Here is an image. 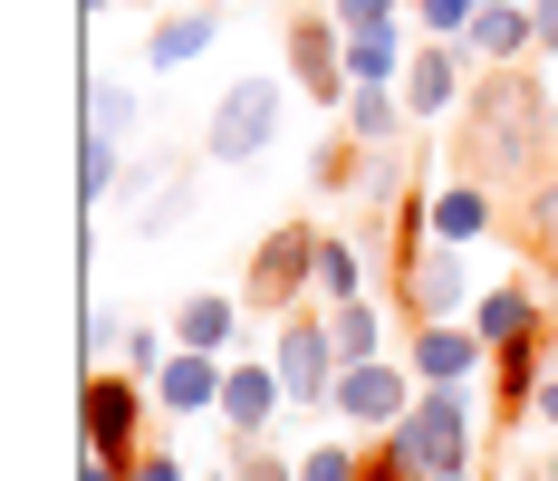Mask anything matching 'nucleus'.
<instances>
[{
	"label": "nucleus",
	"instance_id": "2eb2a0df",
	"mask_svg": "<svg viewBox=\"0 0 558 481\" xmlns=\"http://www.w3.org/2000/svg\"><path fill=\"white\" fill-rule=\"evenodd\" d=\"M222 375H231V357H213V347H173L165 366L145 375L155 385V414H222Z\"/></svg>",
	"mask_w": 558,
	"mask_h": 481
},
{
	"label": "nucleus",
	"instance_id": "423d86ee",
	"mask_svg": "<svg viewBox=\"0 0 558 481\" xmlns=\"http://www.w3.org/2000/svg\"><path fill=\"white\" fill-rule=\"evenodd\" d=\"M145 414H155V385L145 375H87L77 385V453H97V462H135L145 453Z\"/></svg>",
	"mask_w": 558,
	"mask_h": 481
},
{
	"label": "nucleus",
	"instance_id": "f8f14e48",
	"mask_svg": "<svg viewBox=\"0 0 558 481\" xmlns=\"http://www.w3.org/2000/svg\"><path fill=\"white\" fill-rule=\"evenodd\" d=\"M251 309L241 299H222V289H183L173 299V347H213V357H270V327L251 337Z\"/></svg>",
	"mask_w": 558,
	"mask_h": 481
},
{
	"label": "nucleus",
	"instance_id": "393cba45",
	"mask_svg": "<svg viewBox=\"0 0 558 481\" xmlns=\"http://www.w3.org/2000/svg\"><path fill=\"white\" fill-rule=\"evenodd\" d=\"M337 299H366V251L318 221V309H337Z\"/></svg>",
	"mask_w": 558,
	"mask_h": 481
},
{
	"label": "nucleus",
	"instance_id": "cd10ccee",
	"mask_svg": "<svg viewBox=\"0 0 558 481\" xmlns=\"http://www.w3.org/2000/svg\"><path fill=\"white\" fill-rule=\"evenodd\" d=\"M299 481H366V443L337 433V443H318V453H299Z\"/></svg>",
	"mask_w": 558,
	"mask_h": 481
},
{
	"label": "nucleus",
	"instance_id": "e433bc0d",
	"mask_svg": "<svg viewBox=\"0 0 558 481\" xmlns=\"http://www.w3.org/2000/svg\"><path fill=\"white\" fill-rule=\"evenodd\" d=\"M125 472H135V462H97V453L77 462V481H125Z\"/></svg>",
	"mask_w": 558,
	"mask_h": 481
},
{
	"label": "nucleus",
	"instance_id": "0eeeda50",
	"mask_svg": "<svg viewBox=\"0 0 558 481\" xmlns=\"http://www.w3.org/2000/svg\"><path fill=\"white\" fill-rule=\"evenodd\" d=\"M279 68H289V87L299 97H318V107H347V29H337V10L318 0H299V10H279Z\"/></svg>",
	"mask_w": 558,
	"mask_h": 481
},
{
	"label": "nucleus",
	"instance_id": "7c9ffc66",
	"mask_svg": "<svg viewBox=\"0 0 558 481\" xmlns=\"http://www.w3.org/2000/svg\"><path fill=\"white\" fill-rule=\"evenodd\" d=\"M472 20H482V0H414V29L424 39H462Z\"/></svg>",
	"mask_w": 558,
	"mask_h": 481
},
{
	"label": "nucleus",
	"instance_id": "aec40b11",
	"mask_svg": "<svg viewBox=\"0 0 558 481\" xmlns=\"http://www.w3.org/2000/svg\"><path fill=\"white\" fill-rule=\"evenodd\" d=\"M193 193H203V173H193V164L173 155L165 173H155V183H145V203H135V231H145V241H165V231H183V213H193Z\"/></svg>",
	"mask_w": 558,
	"mask_h": 481
},
{
	"label": "nucleus",
	"instance_id": "ea45409f",
	"mask_svg": "<svg viewBox=\"0 0 558 481\" xmlns=\"http://www.w3.org/2000/svg\"><path fill=\"white\" fill-rule=\"evenodd\" d=\"M549 145H558V97H549Z\"/></svg>",
	"mask_w": 558,
	"mask_h": 481
},
{
	"label": "nucleus",
	"instance_id": "c85d7f7f",
	"mask_svg": "<svg viewBox=\"0 0 558 481\" xmlns=\"http://www.w3.org/2000/svg\"><path fill=\"white\" fill-rule=\"evenodd\" d=\"M337 29L347 39H366V29H414V0H328Z\"/></svg>",
	"mask_w": 558,
	"mask_h": 481
},
{
	"label": "nucleus",
	"instance_id": "1a4fd4ad",
	"mask_svg": "<svg viewBox=\"0 0 558 481\" xmlns=\"http://www.w3.org/2000/svg\"><path fill=\"white\" fill-rule=\"evenodd\" d=\"M414 395H424V385H414L404 347H395V357H366V366L337 375V405H328V414H337L347 433H366V443H376V433H395L404 414H414Z\"/></svg>",
	"mask_w": 558,
	"mask_h": 481
},
{
	"label": "nucleus",
	"instance_id": "c756f323",
	"mask_svg": "<svg viewBox=\"0 0 558 481\" xmlns=\"http://www.w3.org/2000/svg\"><path fill=\"white\" fill-rule=\"evenodd\" d=\"M222 462L231 481H299V453H279V443H231Z\"/></svg>",
	"mask_w": 558,
	"mask_h": 481
},
{
	"label": "nucleus",
	"instance_id": "9d476101",
	"mask_svg": "<svg viewBox=\"0 0 558 481\" xmlns=\"http://www.w3.org/2000/svg\"><path fill=\"white\" fill-rule=\"evenodd\" d=\"M472 49L462 39H424L414 29V58H404V107H414V125H444V116H462V97H472Z\"/></svg>",
	"mask_w": 558,
	"mask_h": 481
},
{
	"label": "nucleus",
	"instance_id": "dca6fc26",
	"mask_svg": "<svg viewBox=\"0 0 558 481\" xmlns=\"http://www.w3.org/2000/svg\"><path fill=\"white\" fill-rule=\"evenodd\" d=\"M462 49H472V68H539V20L520 0H482V20L462 29Z\"/></svg>",
	"mask_w": 558,
	"mask_h": 481
},
{
	"label": "nucleus",
	"instance_id": "9b49d317",
	"mask_svg": "<svg viewBox=\"0 0 558 481\" xmlns=\"http://www.w3.org/2000/svg\"><path fill=\"white\" fill-rule=\"evenodd\" d=\"M404 366H414V385H492V347L472 318H424L404 327Z\"/></svg>",
	"mask_w": 558,
	"mask_h": 481
},
{
	"label": "nucleus",
	"instance_id": "ddd939ff",
	"mask_svg": "<svg viewBox=\"0 0 558 481\" xmlns=\"http://www.w3.org/2000/svg\"><path fill=\"white\" fill-rule=\"evenodd\" d=\"M279 414H289L279 366H270V357H231V375H222V433H231V443H270Z\"/></svg>",
	"mask_w": 558,
	"mask_h": 481
},
{
	"label": "nucleus",
	"instance_id": "5701e85b",
	"mask_svg": "<svg viewBox=\"0 0 558 481\" xmlns=\"http://www.w3.org/2000/svg\"><path fill=\"white\" fill-rule=\"evenodd\" d=\"M328 327H337V357H347V366H366V357H395V327H386V309H376V299H337Z\"/></svg>",
	"mask_w": 558,
	"mask_h": 481
},
{
	"label": "nucleus",
	"instance_id": "7ed1b4c3",
	"mask_svg": "<svg viewBox=\"0 0 558 481\" xmlns=\"http://www.w3.org/2000/svg\"><path fill=\"white\" fill-rule=\"evenodd\" d=\"M279 116H289V77L270 68H251V77H231L213 116H203V164H222V173H251V164L279 145Z\"/></svg>",
	"mask_w": 558,
	"mask_h": 481
},
{
	"label": "nucleus",
	"instance_id": "c9c22d12",
	"mask_svg": "<svg viewBox=\"0 0 558 481\" xmlns=\"http://www.w3.org/2000/svg\"><path fill=\"white\" fill-rule=\"evenodd\" d=\"M530 20H539V58H558V0H530Z\"/></svg>",
	"mask_w": 558,
	"mask_h": 481
},
{
	"label": "nucleus",
	"instance_id": "473e14b6",
	"mask_svg": "<svg viewBox=\"0 0 558 481\" xmlns=\"http://www.w3.org/2000/svg\"><path fill=\"white\" fill-rule=\"evenodd\" d=\"M107 357H125V318L97 299V309H87V366H107Z\"/></svg>",
	"mask_w": 558,
	"mask_h": 481
},
{
	"label": "nucleus",
	"instance_id": "bb28decb",
	"mask_svg": "<svg viewBox=\"0 0 558 481\" xmlns=\"http://www.w3.org/2000/svg\"><path fill=\"white\" fill-rule=\"evenodd\" d=\"M87 135H116V145H135V87H116V77H87Z\"/></svg>",
	"mask_w": 558,
	"mask_h": 481
},
{
	"label": "nucleus",
	"instance_id": "39448f33",
	"mask_svg": "<svg viewBox=\"0 0 558 481\" xmlns=\"http://www.w3.org/2000/svg\"><path fill=\"white\" fill-rule=\"evenodd\" d=\"M270 366H279V385H289V414H328L337 375H347L328 309H289V318L270 327Z\"/></svg>",
	"mask_w": 558,
	"mask_h": 481
},
{
	"label": "nucleus",
	"instance_id": "2f4dec72",
	"mask_svg": "<svg viewBox=\"0 0 558 481\" xmlns=\"http://www.w3.org/2000/svg\"><path fill=\"white\" fill-rule=\"evenodd\" d=\"M173 357V327H125V357H116V366L125 375H155Z\"/></svg>",
	"mask_w": 558,
	"mask_h": 481
},
{
	"label": "nucleus",
	"instance_id": "6e6552de",
	"mask_svg": "<svg viewBox=\"0 0 558 481\" xmlns=\"http://www.w3.org/2000/svg\"><path fill=\"white\" fill-rule=\"evenodd\" d=\"M395 318L424 327V318H472V261L452 241H404L395 261Z\"/></svg>",
	"mask_w": 558,
	"mask_h": 481
},
{
	"label": "nucleus",
	"instance_id": "58836bf2",
	"mask_svg": "<svg viewBox=\"0 0 558 481\" xmlns=\"http://www.w3.org/2000/svg\"><path fill=\"white\" fill-rule=\"evenodd\" d=\"M424 481H482V472H424Z\"/></svg>",
	"mask_w": 558,
	"mask_h": 481
},
{
	"label": "nucleus",
	"instance_id": "4be33fe9",
	"mask_svg": "<svg viewBox=\"0 0 558 481\" xmlns=\"http://www.w3.org/2000/svg\"><path fill=\"white\" fill-rule=\"evenodd\" d=\"M404 58H414V29H366V39H347V87H404Z\"/></svg>",
	"mask_w": 558,
	"mask_h": 481
},
{
	"label": "nucleus",
	"instance_id": "4468645a",
	"mask_svg": "<svg viewBox=\"0 0 558 481\" xmlns=\"http://www.w3.org/2000/svg\"><path fill=\"white\" fill-rule=\"evenodd\" d=\"M501 231V193L492 183H472V173H452L424 193V241H452V251H482Z\"/></svg>",
	"mask_w": 558,
	"mask_h": 481
},
{
	"label": "nucleus",
	"instance_id": "412c9836",
	"mask_svg": "<svg viewBox=\"0 0 558 481\" xmlns=\"http://www.w3.org/2000/svg\"><path fill=\"white\" fill-rule=\"evenodd\" d=\"M404 183H414V155H404V145H366V173H356V213H366V221H395L404 203H414Z\"/></svg>",
	"mask_w": 558,
	"mask_h": 481
},
{
	"label": "nucleus",
	"instance_id": "72a5a7b5",
	"mask_svg": "<svg viewBox=\"0 0 558 481\" xmlns=\"http://www.w3.org/2000/svg\"><path fill=\"white\" fill-rule=\"evenodd\" d=\"M530 231H539V261L558 269V183H539V203H530Z\"/></svg>",
	"mask_w": 558,
	"mask_h": 481
},
{
	"label": "nucleus",
	"instance_id": "6ab92c4d",
	"mask_svg": "<svg viewBox=\"0 0 558 481\" xmlns=\"http://www.w3.org/2000/svg\"><path fill=\"white\" fill-rule=\"evenodd\" d=\"M337 125H347L356 145H404V135H424V125H414V107H404V87H347Z\"/></svg>",
	"mask_w": 558,
	"mask_h": 481
},
{
	"label": "nucleus",
	"instance_id": "f03ea898",
	"mask_svg": "<svg viewBox=\"0 0 558 481\" xmlns=\"http://www.w3.org/2000/svg\"><path fill=\"white\" fill-rule=\"evenodd\" d=\"M386 443L404 472H482V405H472V385H424L414 414Z\"/></svg>",
	"mask_w": 558,
	"mask_h": 481
},
{
	"label": "nucleus",
	"instance_id": "b1692460",
	"mask_svg": "<svg viewBox=\"0 0 558 481\" xmlns=\"http://www.w3.org/2000/svg\"><path fill=\"white\" fill-rule=\"evenodd\" d=\"M125 145H116V135H77V203H87V213H107L116 193H125Z\"/></svg>",
	"mask_w": 558,
	"mask_h": 481
},
{
	"label": "nucleus",
	"instance_id": "a19ab883",
	"mask_svg": "<svg viewBox=\"0 0 558 481\" xmlns=\"http://www.w3.org/2000/svg\"><path fill=\"white\" fill-rule=\"evenodd\" d=\"M260 10H299V0H260Z\"/></svg>",
	"mask_w": 558,
	"mask_h": 481
},
{
	"label": "nucleus",
	"instance_id": "79ce46f5",
	"mask_svg": "<svg viewBox=\"0 0 558 481\" xmlns=\"http://www.w3.org/2000/svg\"><path fill=\"white\" fill-rule=\"evenodd\" d=\"M520 10H530V0H520Z\"/></svg>",
	"mask_w": 558,
	"mask_h": 481
},
{
	"label": "nucleus",
	"instance_id": "f3484780",
	"mask_svg": "<svg viewBox=\"0 0 558 481\" xmlns=\"http://www.w3.org/2000/svg\"><path fill=\"white\" fill-rule=\"evenodd\" d=\"M213 39H222V10H213V0H183V10H165V20L145 29V68H155V77H183L193 58H213Z\"/></svg>",
	"mask_w": 558,
	"mask_h": 481
},
{
	"label": "nucleus",
	"instance_id": "a878e982",
	"mask_svg": "<svg viewBox=\"0 0 558 481\" xmlns=\"http://www.w3.org/2000/svg\"><path fill=\"white\" fill-rule=\"evenodd\" d=\"M356 173H366V145H356V135L337 125L328 145L308 155V193H347V203H356Z\"/></svg>",
	"mask_w": 558,
	"mask_h": 481
},
{
	"label": "nucleus",
	"instance_id": "4c0bfd02",
	"mask_svg": "<svg viewBox=\"0 0 558 481\" xmlns=\"http://www.w3.org/2000/svg\"><path fill=\"white\" fill-rule=\"evenodd\" d=\"M77 10H87V20H107V10H116V0H77Z\"/></svg>",
	"mask_w": 558,
	"mask_h": 481
},
{
	"label": "nucleus",
	"instance_id": "20e7f679",
	"mask_svg": "<svg viewBox=\"0 0 558 481\" xmlns=\"http://www.w3.org/2000/svg\"><path fill=\"white\" fill-rule=\"evenodd\" d=\"M241 309L260 327H279L289 309H318V221H270L260 251L241 269Z\"/></svg>",
	"mask_w": 558,
	"mask_h": 481
},
{
	"label": "nucleus",
	"instance_id": "a211bd4d",
	"mask_svg": "<svg viewBox=\"0 0 558 481\" xmlns=\"http://www.w3.org/2000/svg\"><path fill=\"white\" fill-rule=\"evenodd\" d=\"M472 327H482L492 357H501V347H530V337H549V299H539L530 279H501V289L472 299Z\"/></svg>",
	"mask_w": 558,
	"mask_h": 481
},
{
	"label": "nucleus",
	"instance_id": "f704fd0d",
	"mask_svg": "<svg viewBox=\"0 0 558 481\" xmlns=\"http://www.w3.org/2000/svg\"><path fill=\"white\" fill-rule=\"evenodd\" d=\"M125 481H193V462H183V453H155V443H145V453H135V472Z\"/></svg>",
	"mask_w": 558,
	"mask_h": 481
},
{
	"label": "nucleus",
	"instance_id": "f257e3e1",
	"mask_svg": "<svg viewBox=\"0 0 558 481\" xmlns=\"http://www.w3.org/2000/svg\"><path fill=\"white\" fill-rule=\"evenodd\" d=\"M558 145H549V87L539 68H482L472 97H462V173L510 193L520 173H539Z\"/></svg>",
	"mask_w": 558,
	"mask_h": 481
}]
</instances>
